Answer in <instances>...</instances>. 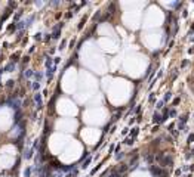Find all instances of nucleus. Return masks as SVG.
Here are the masks:
<instances>
[{
  "mask_svg": "<svg viewBox=\"0 0 194 177\" xmlns=\"http://www.w3.org/2000/svg\"><path fill=\"white\" fill-rule=\"evenodd\" d=\"M156 159L160 164V167H169L173 164V156L171 154H159L156 155Z\"/></svg>",
  "mask_w": 194,
  "mask_h": 177,
  "instance_id": "obj_1",
  "label": "nucleus"
},
{
  "mask_svg": "<svg viewBox=\"0 0 194 177\" xmlns=\"http://www.w3.org/2000/svg\"><path fill=\"white\" fill-rule=\"evenodd\" d=\"M150 173L153 174L154 177H167L169 176V173L166 171V170H163L162 167H156V165H150L148 167Z\"/></svg>",
  "mask_w": 194,
  "mask_h": 177,
  "instance_id": "obj_2",
  "label": "nucleus"
},
{
  "mask_svg": "<svg viewBox=\"0 0 194 177\" xmlns=\"http://www.w3.org/2000/svg\"><path fill=\"white\" fill-rule=\"evenodd\" d=\"M8 106H10L12 109L18 111V108L21 106V100H19V99H9V100H8Z\"/></svg>",
  "mask_w": 194,
  "mask_h": 177,
  "instance_id": "obj_3",
  "label": "nucleus"
},
{
  "mask_svg": "<svg viewBox=\"0 0 194 177\" xmlns=\"http://www.w3.org/2000/svg\"><path fill=\"white\" fill-rule=\"evenodd\" d=\"M34 100L37 103V109H40L42 105H43V102H42V95H40V93H36V95H34Z\"/></svg>",
  "mask_w": 194,
  "mask_h": 177,
  "instance_id": "obj_4",
  "label": "nucleus"
},
{
  "mask_svg": "<svg viewBox=\"0 0 194 177\" xmlns=\"http://www.w3.org/2000/svg\"><path fill=\"white\" fill-rule=\"evenodd\" d=\"M14 69H15V62H10V64H8V65L5 66L3 71H5V73H12Z\"/></svg>",
  "mask_w": 194,
  "mask_h": 177,
  "instance_id": "obj_5",
  "label": "nucleus"
},
{
  "mask_svg": "<svg viewBox=\"0 0 194 177\" xmlns=\"http://www.w3.org/2000/svg\"><path fill=\"white\" fill-rule=\"evenodd\" d=\"M139 134V128L138 127H135V128H132V132H130V139H134V137H136Z\"/></svg>",
  "mask_w": 194,
  "mask_h": 177,
  "instance_id": "obj_6",
  "label": "nucleus"
},
{
  "mask_svg": "<svg viewBox=\"0 0 194 177\" xmlns=\"http://www.w3.org/2000/svg\"><path fill=\"white\" fill-rule=\"evenodd\" d=\"M33 152H34V149H28V151H25V154H24V158H25V159H30L31 156H33Z\"/></svg>",
  "mask_w": 194,
  "mask_h": 177,
  "instance_id": "obj_7",
  "label": "nucleus"
},
{
  "mask_svg": "<svg viewBox=\"0 0 194 177\" xmlns=\"http://www.w3.org/2000/svg\"><path fill=\"white\" fill-rule=\"evenodd\" d=\"M153 121H154L156 124H160V123H162V115H160L159 112H156V114H154V120H153Z\"/></svg>",
  "mask_w": 194,
  "mask_h": 177,
  "instance_id": "obj_8",
  "label": "nucleus"
},
{
  "mask_svg": "<svg viewBox=\"0 0 194 177\" xmlns=\"http://www.w3.org/2000/svg\"><path fill=\"white\" fill-rule=\"evenodd\" d=\"M90 162H92V156H88L86 158V161L83 162V165H82V168H88V165H89Z\"/></svg>",
  "mask_w": 194,
  "mask_h": 177,
  "instance_id": "obj_9",
  "label": "nucleus"
},
{
  "mask_svg": "<svg viewBox=\"0 0 194 177\" xmlns=\"http://www.w3.org/2000/svg\"><path fill=\"white\" fill-rule=\"evenodd\" d=\"M31 171H33V168H31V167H27V168L24 170V177H30Z\"/></svg>",
  "mask_w": 194,
  "mask_h": 177,
  "instance_id": "obj_10",
  "label": "nucleus"
},
{
  "mask_svg": "<svg viewBox=\"0 0 194 177\" xmlns=\"http://www.w3.org/2000/svg\"><path fill=\"white\" fill-rule=\"evenodd\" d=\"M34 77H36V83H40L42 78H43V74L42 73H34Z\"/></svg>",
  "mask_w": 194,
  "mask_h": 177,
  "instance_id": "obj_11",
  "label": "nucleus"
},
{
  "mask_svg": "<svg viewBox=\"0 0 194 177\" xmlns=\"http://www.w3.org/2000/svg\"><path fill=\"white\" fill-rule=\"evenodd\" d=\"M52 66H53V61L51 58H47L46 59V68L49 69V68H52Z\"/></svg>",
  "mask_w": 194,
  "mask_h": 177,
  "instance_id": "obj_12",
  "label": "nucleus"
},
{
  "mask_svg": "<svg viewBox=\"0 0 194 177\" xmlns=\"http://www.w3.org/2000/svg\"><path fill=\"white\" fill-rule=\"evenodd\" d=\"M33 75H34V71H33V69H27V71H25V78H30Z\"/></svg>",
  "mask_w": 194,
  "mask_h": 177,
  "instance_id": "obj_13",
  "label": "nucleus"
},
{
  "mask_svg": "<svg viewBox=\"0 0 194 177\" xmlns=\"http://www.w3.org/2000/svg\"><path fill=\"white\" fill-rule=\"evenodd\" d=\"M156 108H157V109H162V108H164V102H163V100H159V102L156 103Z\"/></svg>",
  "mask_w": 194,
  "mask_h": 177,
  "instance_id": "obj_14",
  "label": "nucleus"
},
{
  "mask_svg": "<svg viewBox=\"0 0 194 177\" xmlns=\"http://www.w3.org/2000/svg\"><path fill=\"white\" fill-rule=\"evenodd\" d=\"M171 97H172V93L171 92H167L166 95H164V99H163V102H167V100H171Z\"/></svg>",
  "mask_w": 194,
  "mask_h": 177,
  "instance_id": "obj_15",
  "label": "nucleus"
},
{
  "mask_svg": "<svg viewBox=\"0 0 194 177\" xmlns=\"http://www.w3.org/2000/svg\"><path fill=\"white\" fill-rule=\"evenodd\" d=\"M145 159H147V162L151 165V162L154 161V156H153V155H147V156H145Z\"/></svg>",
  "mask_w": 194,
  "mask_h": 177,
  "instance_id": "obj_16",
  "label": "nucleus"
},
{
  "mask_svg": "<svg viewBox=\"0 0 194 177\" xmlns=\"http://www.w3.org/2000/svg\"><path fill=\"white\" fill-rule=\"evenodd\" d=\"M39 88H40V83H33V90L37 92Z\"/></svg>",
  "mask_w": 194,
  "mask_h": 177,
  "instance_id": "obj_17",
  "label": "nucleus"
},
{
  "mask_svg": "<svg viewBox=\"0 0 194 177\" xmlns=\"http://www.w3.org/2000/svg\"><path fill=\"white\" fill-rule=\"evenodd\" d=\"M169 117H171V118H175V117H176V111H175V109H171V111H169Z\"/></svg>",
  "mask_w": 194,
  "mask_h": 177,
  "instance_id": "obj_18",
  "label": "nucleus"
},
{
  "mask_svg": "<svg viewBox=\"0 0 194 177\" xmlns=\"http://www.w3.org/2000/svg\"><path fill=\"white\" fill-rule=\"evenodd\" d=\"M125 143L130 146V145H134V139H130V137H129V139H125Z\"/></svg>",
  "mask_w": 194,
  "mask_h": 177,
  "instance_id": "obj_19",
  "label": "nucleus"
},
{
  "mask_svg": "<svg viewBox=\"0 0 194 177\" xmlns=\"http://www.w3.org/2000/svg\"><path fill=\"white\" fill-rule=\"evenodd\" d=\"M65 44H67V41H65V40H62V41H61V46L58 47V49H60V50H62V49L65 47Z\"/></svg>",
  "mask_w": 194,
  "mask_h": 177,
  "instance_id": "obj_20",
  "label": "nucleus"
},
{
  "mask_svg": "<svg viewBox=\"0 0 194 177\" xmlns=\"http://www.w3.org/2000/svg\"><path fill=\"white\" fill-rule=\"evenodd\" d=\"M188 65V59H184L182 62H181V68H184V66Z\"/></svg>",
  "mask_w": 194,
  "mask_h": 177,
  "instance_id": "obj_21",
  "label": "nucleus"
},
{
  "mask_svg": "<svg viewBox=\"0 0 194 177\" xmlns=\"http://www.w3.org/2000/svg\"><path fill=\"white\" fill-rule=\"evenodd\" d=\"M148 102H154V93H150V96H148Z\"/></svg>",
  "mask_w": 194,
  "mask_h": 177,
  "instance_id": "obj_22",
  "label": "nucleus"
},
{
  "mask_svg": "<svg viewBox=\"0 0 194 177\" xmlns=\"http://www.w3.org/2000/svg\"><path fill=\"white\" fill-rule=\"evenodd\" d=\"M85 21H86V18H83V19H82V22L79 24V27H77V28H79V30H82V28H83V24H85Z\"/></svg>",
  "mask_w": 194,
  "mask_h": 177,
  "instance_id": "obj_23",
  "label": "nucleus"
},
{
  "mask_svg": "<svg viewBox=\"0 0 194 177\" xmlns=\"http://www.w3.org/2000/svg\"><path fill=\"white\" fill-rule=\"evenodd\" d=\"M179 102H181V99H179V97H175V99H173V103H172V105H178Z\"/></svg>",
  "mask_w": 194,
  "mask_h": 177,
  "instance_id": "obj_24",
  "label": "nucleus"
},
{
  "mask_svg": "<svg viewBox=\"0 0 194 177\" xmlns=\"http://www.w3.org/2000/svg\"><path fill=\"white\" fill-rule=\"evenodd\" d=\"M171 6H172V7H173V9H178V7H179V6H181V3H172Z\"/></svg>",
  "mask_w": 194,
  "mask_h": 177,
  "instance_id": "obj_25",
  "label": "nucleus"
},
{
  "mask_svg": "<svg viewBox=\"0 0 194 177\" xmlns=\"http://www.w3.org/2000/svg\"><path fill=\"white\" fill-rule=\"evenodd\" d=\"M187 140H188V143H191V142L194 140V134H190V136H188V139H187Z\"/></svg>",
  "mask_w": 194,
  "mask_h": 177,
  "instance_id": "obj_26",
  "label": "nucleus"
},
{
  "mask_svg": "<svg viewBox=\"0 0 194 177\" xmlns=\"http://www.w3.org/2000/svg\"><path fill=\"white\" fill-rule=\"evenodd\" d=\"M34 38H36V40H42V34H40V33H37V34L34 36Z\"/></svg>",
  "mask_w": 194,
  "mask_h": 177,
  "instance_id": "obj_27",
  "label": "nucleus"
},
{
  "mask_svg": "<svg viewBox=\"0 0 194 177\" xmlns=\"http://www.w3.org/2000/svg\"><path fill=\"white\" fill-rule=\"evenodd\" d=\"M182 16H184V18H187V16H188V10H182Z\"/></svg>",
  "mask_w": 194,
  "mask_h": 177,
  "instance_id": "obj_28",
  "label": "nucleus"
},
{
  "mask_svg": "<svg viewBox=\"0 0 194 177\" xmlns=\"http://www.w3.org/2000/svg\"><path fill=\"white\" fill-rule=\"evenodd\" d=\"M6 86H8V87H12V86H14V81H12V80H9Z\"/></svg>",
  "mask_w": 194,
  "mask_h": 177,
  "instance_id": "obj_29",
  "label": "nucleus"
},
{
  "mask_svg": "<svg viewBox=\"0 0 194 177\" xmlns=\"http://www.w3.org/2000/svg\"><path fill=\"white\" fill-rule=\"evenodd\" d=\"M60 61H61V58H55V59H53V62H55V65H56V64H60Z\"/></svg>",
  "mask_w": 194,
  "mask_h": 177,
  "instance_id": "obj_30",
  "label": "nucleus"
},
{
  "mask_svg": "<svg viewBox=\"0 0 194 177\" xmlns=\"http://www.w3.org/2000/svg\"><path fill=\"white\" fill-rule=\"evenodd\" d=\"M176 77H178V71H176V73H173V74H172V78H173V80H175Z\"/></svg>",
  "mask_w": 194,
  "mask_h": 177,
  "instance_id": "obj_31",
  "label": "nucleus"
},
{
  "mask_svg": "<svg viewBox=\"0 0 194 177\" xmlns=\"http://www.w3.org/2000/svg\"><path fill=\"white\" fill-rule=\"evenodd\" d=\"M135 112H136V114H139V112H141V105H138V108H136Z\"/></svg>",
  "mask_w": 194,
  "mask_h": 177,
  "instance_id": "obj_32",
  "label": "nucleus"
},
{
  "mask_svg": "<svg viewBox=\"0 0 194 177\" xmlns=\"http://www.w3.org/2000/svg\"><path fill=\"white\" fill-rule=\"evenodd\" d=\"M181 173H182L181 170H176V171H175V176H181Z\"/></svg>",
  "mask_w": 194,
  "mask_h": 177,
  "instance_id": "obj_33",
  "label": "nucleus"
},
{
  "mask_svg": "<svg viewBox=\"0 0 194 177\" xmlns=\"http://www.w3.org/2000/svg\"><path fill=\"white\" fill-rule=\"evenodd\" d=\"M191 156H193V155H191V154H187V155H185V159H190Z\"/></svg>",
  "mask_w": 194,
  "mask_h": 177,
  "instance_id": "obj_34",
  "label": "nucleus"
},
{
  "mask_svg": "<svg viewBox=\"0 0 194 177\" xmlns=\"http://www.w3.org/2000/svg\"><path fill=\"white\" fill-rule=\"evenodd\" d=\"M116 158H117V159H122V158H123V154H119L117 156H116Z\"/></svg>",
  "mask_w": 194,
  "mask_h": 177,
  "instance_id": "obj_35",
  "label": "nucleus"
},
{
  "mask_svg": "<svg viewBox=\"0 0 194 177\" xmlns=\"http://www.w3.org/2000/svg\"><path fill=\"white\" fill-rule=\"evenodd\" d=\"M188 170H190V171H194V164L191 165V167H188Z\"/></svg>",
  "mask_w": 194,
  "mask_h": 177,
  "instance_id": "obj_36",
  "label": "nucleus"
},
{
  "mask_svg": "<svg viewBox=\"0 0 194 177\" xmlns=\"http://www.w3.org/2000/svg\"><path fill=\"white\" fill-rule=\"evenodd\" d=\"M190 33H194V24L191 25V28H190Z\"/></svg>",
  "mask_w": 194,
  "mask_h": 177,
  "instance_id": "obj_37",
  "label": "nucleus"
},
{
  "mask_svg": "<svg viewBox=\"0 0 194 177\" xmlns=\"http://www.w3.org/2000/svg\"><path fill=\"white\" fill-rule=\"evenodd\" d=\"M190 53H194V46H193V49H190Z\"/></svg>",
  "mask_w": 194,
  "mask_h": 177,
  "instance_id": "obj_38",
  "label": "nucleus"
},
{
  "mask_svg": "<svg viewBox=\"0 0 194 177\" xmlns=\"http://www.w3.org/2000/svg\"><path fill=\"white\" fill-rule=\"evenodd\" d=\"M190 154H191V155H193V156H194V149H193V151H191V152H190Z\"/></svg>",
  "mask_w": 194,
  "mask_h": 177,
  "instance_id": "obj_39",
  "label": "nucleus"
},
{
  "mask_svg": "<svg viewBox=\"0 0 194 177\" xmlns=\"http://www.w3.org/2000/svg\"><path fill=\"white\" fill-rule=\"evenodd\" d=\"M184 177H191V174H187V176H184Z\"/></svg>",
  "mask_w": 194,
  "mask_h": 177,
  "instance_id": "obj_40",
  "label": "nucleus"
}]
</instances>
